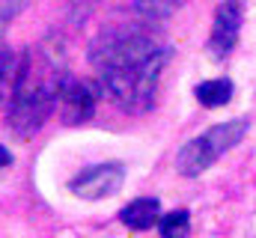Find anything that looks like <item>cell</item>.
<instances>
[{"mask_svg":"<svg viewBox=\"0 0 256 238\" xmlns=\"http://www.w3.org/2000/svg\"><path fill=\"white\" fill-rule=\"evenodd\" d=\"M188 226H191V224H188V212H185V208H176V212L158 218V230H161V236L164 238L188 236Z\"/></svg>","mask_w":256,"mask_h":238,"instance_id":"30bf717a","label":"cell"},{"mask_svg":"<svg viewBox=\"0 0 256 238\" xmlns=\"http://www.w3.org/2000/svg\"><path fill=\"white\" fill-rule=\"evenodd\" d=\"M248 128H250V122H248V119H230V122H224V125L208 128L206 140L214 146V152H218V155H224V152H230L236 143H242V140H244Z\"/></svg>","mask_w":256,"mask_h":238,"instance_id":"ba28073f","label":"cell"},{"mask_svg":"<svg viewBox=\"0 0 256 238\" xmlns=\"http://www.w3.org/2000/svg\"><path fill=\"white\" fill-rule=\"evenodd\" d=\"M182 0H137V9L146 15V18H167Z\"/></svg>","mask_w":256,"mask_h":238,"instance_id":"8fae6325","label":"cell"},{"mask_svg":"<svg viewBox=\"0 0 256 238\" xmlns=\"http://www.w3.org/2000/svg\"><path fill=\"white\" fill-rule=\"evenodd\" d=\"M158 218H161V202L155 196H140V200L128 202L126 208L120 212V220L126 224L128 230H137V232L152 230L158 224Z\"/></svg>","mask_w":256,"mask_h":238,"instance_id":"52a82bcc","label":"cell"},{"mask_svg":"<svg viewBox=\"0 0 256 238\" xmlns=\"http://www.w3.org/2000/svg\"><path fill=\"white\" fill-rule=\"evenodd\" d=\"M218 158H220V155L214 152V146H212V143L206 140V134H202V137L188 140V143L179 149V155H176V170H179L182 176H200V173H206Z\"/></svg>","mask_w":256,"mask_h":238,"instance_id":"8992f818","label":"cell"},{"mask_svg":"<svg viewBox=\"0 0 256 238\" xmlns=\"http://www.w3.org/2000/svg\"><path fill=\"white\" fill-rule=\"evenodd\" d=\"M126 182L122 164H92L84 173L68 182V190L80 200H102V196H114Z\"/></svg>","mask_w":256,"mask_h":238,"instance_id":"3957f363","label":"cell"},{"mask_svg":"<svg viewBox=\"0 0 256 238\" xmlns=\"http://www.w3.org/2000/svg\"><path fill=\"white\" fill-rule=\"evenodd\" d=\"M164 62L167 51L143 33H110L92 48L102 90L131 114L152 108Z\"/></svg>","mask_w":256,"mask_h":238,"instance_id":"6da1fadb","label":"cell"},{"mask_svg":"<svg viewBox=\"0 0 256 238\" xmlns=\"http://www.w3.org/2000/svg\"><path fill=\"white\" fill-rule=\"evenodd\" d=\"M238 33H242V3L238 0H224L214 12V27H212V39H208V48H212V57L224 60L238 42Z\"/></svg>","mask_w":256,"mask_h":238,"instance_id":"5b68a950","label":"cell"},{"mask_svg":"<svg viewBox=\"0 0 256 238\" xmlns=\"http://www.w3.org/2000/svg\"><path fill=\"white\" fill-rule=\"evenodd\" d=\"M63 78V62H57V57L48 48L21 57L18 84L9 102V125L15 134L30 137L42 128V122L57 108V92Z\"/></svg>","mask_w":256,"mask_h":238,"instance_id":"7a4b0ae2","label":"cell"},{"mask_svg":"<svg viewBox=\"0 0 256 238\" xmlns=\"http://www.w3.org/2000/svg\"><path fill=\"white\" fill-rule=\"evenodd\" d=\"M194 96H196V102H200L202 108H224V104H230V98H232V80H230V78L202 80V84H196Z\"/></svg>","mask_w":256,"mask_h":238,"instance_id":"9c48e42d","label":"cell"},{"mask_svg":"<svg viewBox=\"0 0 256 238\" xmlns=\"http://www.w3.org/2000/svg\"><path fill=\"white\" fill-rule=\"evenodd\" d=\"M96 102H98V90L90 80H78V78H63L60 92H57V108L60 116L68 125L86 122L96 114Z\"/></svg>","mask_w":256,"mask_h":238,"instance_id":"277c9868","label":"cell"},{"mask_svg":"<svg viewBox=\"0 0 256 238\" xmlns=\"http://www.w3.org/2000/svg\"><path fill=\"white\" fill-rule=\"evenodd\" d=\"M9 164H12V152L0 143V170H3V167H9Z\"/></svg>","mask_w":256,"mask_h":238,"instance_id":"7c38bea8","label":"cell"}]
</instances>
